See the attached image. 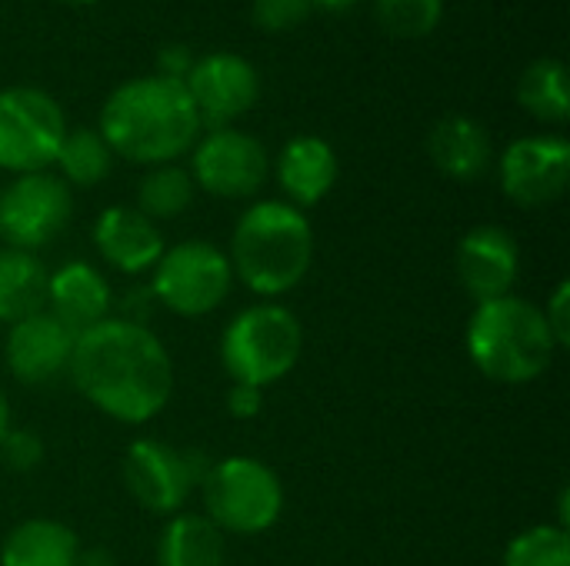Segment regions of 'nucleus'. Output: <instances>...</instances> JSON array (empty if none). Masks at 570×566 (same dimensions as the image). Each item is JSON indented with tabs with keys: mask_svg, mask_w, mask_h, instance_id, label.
Masks as SVG:
<instances>
[{
	"mask_svg": "<svg viewBox=\"0 0 570 566\" xmlns=\"http://www.w3.org/2000/svg\"><path fill=\"white\" fill-rule=\"evenodd\" d=\"M518 103L548 123H564L570 113L568 67L558 57H541L524 67L518 80Z\"/></svg>",
	"mask_w": 570,
	"mask_h": 566,
	"instance_id": "nucleus-23",
	"label": "nucleus"
},
{
	"mask_svg": "<svg viewBox=\"0 0 570 566\" xmlns=\"http://www.w3.org/2000/svg\"><path fill=\"white\" fill-rule=\"evenodd\" d=\"M77 534L57 520H27L0 547V566H77Z\"/></svg>",
	"mask_w": 570,
	"mask_h": 566,
	"instance_id": "nucleus-20",
	"label": "nucleus"
},
{
	"mask_svg": "<svg viewBox=\"0 0 570 566\" xmlns=\"http://www.w3.org/2000/svg\"><path fill=\"white\" fill-rule=\"evenodd\" d=\"M264 407V390L261 387H247V384H234L230 394H227V410L237 417V420H250L257 417Z\"/></svg>",
	"mask_w": 570,
	"mask_h": 566,
	"instance_id": "nucleus-32",
	"label": "nucleus"
},
{
	"mask_svg": "<svg viewBox=\"0 0 570 566\" xmlns=\"http://www.w3.org/2000/svg\"><path fill=\"white\" fill-rule=\"evenodd\" d=\"M100 137L130 163H174L200 140V117L184 83L167 77L124 80L100 107Z\"/></svg>",
	"mask_w": 570,
	"mask_h": 566,
	"instance_id": "nucleus-2",
	"label": "nucleus"
},
{
	"mask_svg": "<svg viewBox=\"0 0 570 566\" xmlns=\"http://www.w3.org/2000/svg\"><path fill=\"white\" fill-rule=\"evenodd\" d=\"M374 17L391 37L417 40L441 23L444 0H374Z\"/></svg>",
	"mask_w": 570,
	"mask_h": 566,
	"instance_id": "nucleus-27",
	"label": "nucleus"
},
{
	"mask_svg": "<svg viewBox=\"0 0 570 566\" xmlns=\"http://www.w3.org/2000/svg\"><path fill=\"white\" fill-rule=\"evenodd\" d=\"M224 534L204 514H174L157 544V566H224Z\"/></svg>",
	"mask_w": 570,
	"mask_h": 566,
	"instance_id": "nucleus-22",
	"label": "nucleus"
},
{
	"mask_svg": "<svg viewBox=\"0 0 570 566\" xmlns=\"http://www.w3.org/2000/svg\"><path fill=\"white\" fill-rule=\"evenodd\" d=\"M204 517L220 534H264L284 510V487L277 474L254 457H227L210 464L204 480Z\"/></svg>",
	"mask_w": 570,
	"mask_h": 566,
	"instance_id": "nucleus-6",
	"label": "nucleus"
},
{
	"mask_svg": "<svg viewBox=\"0 0 570 566\" xmlns=\"http://www.w3.org/2000/svg\"><path fill=\"white\" fill-rule=\"evenodd\" d=\"M501 566H570L568 530L541 524V527H531V530L518 534L508 544Z\"/></svg>",
	"mask_w": 570,
	"mask_h": 566,
	"instance_id": "nucleus-26",
	"label": "nucleus"
},
{
	"mask_svg": "<svg viewBox=\"0 0 570 566\" xmlns=\"http://www.w3.org/2000/svg\"><path fill=\"white\" fill-rule=\"evenodd\" d=\"M194 177L190 170L177 163H157L150 167L137 183V210L147 220H174L194 203Z\"/></svg>",
	"mask_w": 570,
	"mask_h": 566,
	"instance_id": "nucleus-24",
	"label": "nucleus"
},
{
	"mask_svg": "<svg viewBox=\"0 0 570 566\" xmlns=\"http://www.w3.org/2000/svg\"><path fill=\"white\" fill-rule=\"evenodd\" d=\"M43 307L60 327H67L73 337H80L110 317L114 294L97 267H90L83 260H70L57 274L47 277V304Z\"/></svg>",
	"mask_w": 570,
	"mask_h": 566,
	"instance_id": "nucleus-16",
	"label": "nucleus"
},
{
	"mask_svg": "<svg viewBox=\"0 0 570 566\" xmlns=\"http://www.w3.org/2000/svg\"><path fill=\"white\" fill-rule=\"evenodd\" d=\"M53 163L60 167V180L67 187L70 183L73 187H97L114 167V150L107 147L100 130L77 127V130L63 133V143H60Z\"/></svg>",
	"mask_w": 570,
	"mask_h": 566,
	"instance_id": "nucleus-25",
	"label": "nucleus"
},
{
	"mask_svg": "<svg viewBox=\"0 0 570 566\" xmlns=\"http://www.w3.org/2000/svg\"><path fill=\"white\" fill-rule=\"evenodd\" d=\"M67 374L100 414L120 424L154 420L174 394V364L160 337L120 317L77 337Z\"/></svg>",
	"mask_w": 570,
	"mask_h": 566,
	"instance_id": "nucleus-1",
	"label": "nucleus"
},
{
	"mask_svg": "<svg viewBox=\"0 0 570 566\" xmlns=\"http://www.w3.org/2000/svg\"><path fill=\"white\" fill-rule=\"evenodd\" d=\"M77 337L60 327L47 310L10 324L7 334V367L27 387H47L70 370Z\"/></svg>",
	"mask_w": 570,
	"mask_h": 566,
	"instance_id": "nucleus-14",
	"label": "nucleus"
},
{
	"mask_svg": "<svg viewBox=\"0 0 570 566\" xmlns=\"http://www.w3.org/2000/svg\"><path fill=\"white\" fill-rule=\"evenodd\" d=\"M458 280L478 300L508 297L518 284L521 254L518 240L504 227H478L458 244Z\"/></svg>",
	"mask_w": 570,
	"mask_h": 566,
	"instance_id": "nucleus-15",
	"label": "nucleus"
},
{
	"mask_svg": "<svg viewBox=\"0 0 570 566\" xmlns=\"http://www.w3.org/2000/svg\"><path fill=\"white\" fill-rule=\"evenodd\" d=\"M0 457L10 470H33L43 460V444L30 430H7L0 440Z\"/></svg>",
	"mask_w": 570,
	"mask_h": 566,
	"instance_id": "nucleus-29",
	"label": "nucleus"
},
{
	"mask_svg": "<svg viewBox=\"0 0 570 566\" xmlns=\"http://www.w3.org/2000/svg\"><path fill=\"white\" fill-rule=\"evenodd\" d=\"M314 3L311 0H250V17L257 27L281 33V30H294L311 17Z\"/></svg>",
	"mask_w": 570,
	"mask_h": 566,
	"instance_id": "nucleus-28",
	"label": "nucleus"
},
{
	"mask_svg": "<svg viewBox=\"0 0 570 566\" xmlns=\"http://www.w3.org/2000/svg\"><path fill=\"white\" fill-rule=\"evenodd\" d=\"M70 217L73 193L47 170L20 173L0 190V240L13 250L33 254L37 247H47L63 234Z\"/></svg>",
	"mask_w": 570,
	"mask_h": 566,
	"instance_id": "nucleus-9",
	"label": "nucleus"
},
{
	"mask_svg": "<svg viewBox=\"0 0 570 566\" xmlns=\"http://www.w3.org/2000/svg\"><path fill=\"white\" fill-rule=\"evenodd\" d=\"M314 7H324V10H347V7H354L357 0H311Z\"/></svg>",
	"mask_w": 570,
	"mask_h": 566,
	"instance_id": "nucleus-35",
	"label": "nucleus"
},
{
	"mask_svg": "<svg viewBox=\"0 0 570 566\" xmlns=\"http://www.w3.org/2000/svg\"><path fill=\"white\" fill-rule=\"evenodd\" d=\"M267 173H271V157L264 143L237 127L207 130L194 143L190 177L194 187L207 190L210 197H224V200L254 197L267 183Z\"/></svg>",
	"mask_w": 570,
	"mask_h": 566,
	"instance_id": "nucleus-11",
	"label": "nucleus"
},
{
	"mask_svg": "<svg viewBox=\"0 0 570 566\" xmlns=\"http://www.w3.org/2000/svg\"><path fill=\"white\" fill-rule=\"evenodd\" d=\"M277 183L287 193L291 207L321 203L337 183V153L324 137L301 133L284 143L277 157Z\"/></svg>",
	"mask_w": 570,
	"mask_h": 566,
	"instance_id": "nucleus-18",
	"label": "nucleus"
},
{
	"mask_svg": "<svg viewBox=\"0 0 570 566\" xmlns=\"http://www.w3.org/2000/svg\"><path fill=\"white\" fill-rule=\"evenodd\" d=\"M194 60L197 57L190 53V47H184V43H164L160 53H157V77H167V80L184 83V77L194 67Z\"/></svg>",
	"mask_w": 570,
	"mask_h": 566,
	"instance_id": "nucleus-31",
	"label": "nucleus"
},
{
	"mask_svg": "<svg viewBox=\"0 0 570 566\" xmlns=\"http://www.w3.org/2000/svg\"><path fill=\"white\" fill-rule=\"evenodd\" d=\"M60 3H70V7H87V3H97V0H60Z\"/></svg>",
	"mask_w": 570,
	"mask_h": 566,
	"instance_id": "nucleus-37",
	"label": "nucleus"
},
{
	"mask_svg": "<svg viewBox=\"0 0 570 566\" xmlns=\"http://www.w3.org/2000/svg\"><path fill=\"white\" fill-rule=\"evenodd\" d=\"M428 153L441 173L454 180H478L491 167L494 143H491V133L474 117L451 113L434 123L428 137Z\"/></svg>",
	"mask_w": 570,
	"mask_h": 566,
	"instance_id": "nucleus-19",
	"label": "nucleus"
},
{
	"mask_svg": "<svg viewBox=\"0 0 570 566\" xmlns=\"http://www.w3.org/2000/svg\"><path fill=\"white\" fill-rule=\"evenodd\" d=\"M47 267L13 247H0V320L17 324L30 314H40L47 304Z\"/></svg>",
	"mask_w": 570,
	"mask_h": 566,
	"instance_id": "nucleus-21",
	"label": "nucleus"
},
{
	"mask_svg": "<svg viewBox=\"0 0 570 566\" xmlns=\"http://www.w3.org/2000/svg\"><path fill=\"white\" fill-rule=\"evenodd\" d=\"M7 430H10V414H7V400H3V394H0V440H3Z\"/></svg>",
	"mask_w": 570,
	"mask_h": 566,
	"instance_id": "nucleus-36",
	"label": "nucleus"
},
{
	"mask_svg": "<svg viewBox=\"0 0 570 566\" xmlns=\"http://www.w3.org/2000/svg\"><path fill=\"white\" fill-rule=\"evenodd\" d=\"M227 260L244 287L261 297H281L307 277L314 230L304 210L284 200H261L240 214Z\"/></svg>",
	"mask_w": 570,
	"mask_h": 566,
	"instance_id": "nucleus-3",
	"label": "nucleus"
},
{
	"mask_svg": "<svg viewBox=\"0 0 570 566\" xmlns=\"http://www.w3.org/2000/svg\"><path fill=\"white\" fill-rule=\"evenodd\" d=\"M210 464L200 454L160 440H134L124 454V484L150 514H177L200 487Z\"/></svg>",
	"mask_w": 570,
	"mask_h": 566,
	"instance_id": "nucleus-10",
	"label": "nucleus"
},
{
	"mask_svg": "<svg viewBox=\"0 0 570 566\" xmlns=\"http://www.w3.org/2000/svg\"><path fill=\"white\" fill-rule=\"evenodd\" d=\"M234 270L220 247L207 240H184L154 264V300L180 317H204L230 294Z\"/></svg>",
	"mask_w": 570,
	"mask_h": 566,
	"instance_id": "nucleus-8",
	"label": "nucleus"
},
{
	"mask_svg": "<svg viewBox=\"0 0 570 566\" xmlns=\"http://www.w3.org/2000/svg\"><path fill=\"white\" fill-rule=\"evenodd\" d=\"M541 314H544V320H548V330H551L554 344H558V347H568L570 344V284L568 280H561V284L554 287V294H551L548 307H541Z\"/></svg>",
	"mask_w": 570,
	"mask_h": 566,
	"instance_id": "nucleus-30",
	"label": "nucleus"
},
{
	"mask_svg": "<svg viewBox=\"0 0 570 566\" xmlns=\"http://www.w3.org/2000/svg\"><path fill=\"white\" fill-rule=\"evenodd\" d=\"M570 180V143L554 133L514 140L501 157V187L521 207H544Z\"/></svg>",
	"mask_w": 570,
	"mask_h": 566,
	"instance_id": "nucleus-13",
	"label": "nucleus"
},
{
	"mask_svg": "<svg viewBox=\"0 0 570 566\" xmlns=\"http://www.w3.org/2000/svg\"><path fill=\"white\" fill-rule=\"evenodd\" d=\"M558 350L561 347L554 344L541 307L524 297L508 294L478 304V310L471 314L468 354L474 367L494 384L538 380L551 367Z\"/></svg>",
	"mask_w": 570,
	"mask_h": 566,
	"instance_id": "nucleus-4",
	"label": "nucleus"
},
{
	"mask_svg": "<svg viewBox=\"0 0 570 566\" xmlns=\"http://www.w3.org/2000/svg\"><path fill=\"white\" fill-rule=\"evenodd\" d=\"M184 90L200 117V127L217 130L244 117L261 97L257 67L240 53H204L184 77Z\"/></svg>",
	"mask_w": 570,
	"mask_h": 566,
	"instance_id": "nucleus-12",
	"label": "nucleus"
},
{
	"mask_svg": "<svg viewBox=\"0 0 570 566\" xmlns=\"http://www.w3.org/2000/svg\"><path fill=\"white\" fill-rule=\"evenodd\" d=\"M67 120L63 107L40 87L0 90V167L10 173H40L57 160Z\"/></svg>",
	"mask_w": 570,
	"mask_h": 566,
	"instance_id": "nucleus-7",
	"label": "nucleus"
},
{
	"mask_svg": "<svg viewBox=\"0 0 570 566\" xmlns=\"http://www.w3.org/2000/svg\"><path fill=\"white\" fill-rule=\"evenodd\" d=\"M301 350V320L281 304H257L240 310L220 337V360L230 380L261 390L287 377L297 367Z\"/></svg>",
	"mask_w": 570,
	"mask_h": 566,
	"instance_id": "nucleus-5",
	"label": "nucleus"
},
{
	"mask_svg": "<svg viewBox=\"0 0 570 566\" xmlns=\"http://www.w3.org/2000/svg\"><path fill=\"white\" fill-rule=\"evenodd\" d=\"M94 244L100 257L120 274H144L164 254V237L154 220L137 207H107L94 224Z\"/></svg>",
	"mask_w": 570,
	"mask_h": 566,
	"instance_id": "nucleus-17",
	"label": "nucleus"
},
{
	"mask_svg": "<svg viewBox=\"0 0 570 566\" xmlns=\"http://www.w3.org/2000/svg\"><path fill=\"white\" fill-rule=\"evenodd\" d=\"M77 566H114V554L104 547H90V550H80Z\"/></svg>",
	"mask_w": 570,
	"mask_h": 566,
	"instance_id": "nucleus-34",
	"label": "nucleus"
},
{
	"mask_svg": "<svg viewBox=\"0 0 570 566\" xmlns=\"http://www.w3.org/2000/svg\"><path fill=\"white\" fill-rule=\"evenodd\" d=\"M154 304H157V300H154L150 284H147V287H134V290H127V297H124V317H120V320L144 324V320L150 317Z\"/></svg>",
	"mask_w": 570,
	"mask_h": 566,
	"instance_id": "nucleus-33",
	"label": "nucleus"
}]
</instances>
